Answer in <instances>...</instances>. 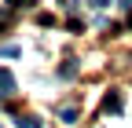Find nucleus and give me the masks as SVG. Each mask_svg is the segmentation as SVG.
I'll list each match as a JSON object with an SVG mask.
<instances>
[{"label": "nucleus", "instance_id": "nucleus-6", "mask_svg": "<svg viewBox=\"0 0 132 128\" xmlns=\"http://www.w3.org/2000/svg\"><path fill=\"white\" fill-rule=\"evenodd\" d=\"M62 11H77V0H62Z\"/></svg>", "mask_w": 132, "mask_h": 128}, {"label": "nucleus", "instance_id": "nucleus-2", "mask_svg": "<svg viewBox=\"0 0 132 128\" xmlns=\"http://www.w3.org/2000/svg\"><path fill=\"white\" fill-rule=\"evenodd\" d=\"M15 121H19V128H40V117H33V114H19Z\"/></svg>", "mask_w": 132, "mask_h": 128}, {"label": "nucleus", "instance_id": "nucleus-5", "mask_svg": "<svg viewBox=\"0 0 132 128\" xmlns=\"http://www.w3.org/2000/svg\"><path fill=\"white\" fill-rule=\"evenodd\" d=\"M59 117H62L66 124H70V121L77 117V106H59Z\"/></svg>", "mask_w": 132, "mask_h": 128}, {"label": "nucleus", "instance_id": "nucleus-8", "mask_svg": "<svg viewBox=\"0 0 132 128\" xmlns=\"http://www.w3.org/2000/svg\"><path fill=\"white\" fill-rule=\"evenodd\" d=\"M118 4H121V7H125V11H128V7H132V0H118Z\"/></svg>", "mask_w": 132, "mask_h": 128}, {"label": "nucleus", "instance_id": "nucleus-4", "mask_svg": "<svg viewBox=\"0 0 132 128\" xmlns=\"http://www.w3.org/2000/svg\"><path fill=\"white\" fill-rule=\"evenodd\" d=\"M59 77H62V81L77 77V62H73V59H70V62H62V66H59Z\"/></svg>", "mask_w": 132, "mask_h": 128}, {"label": "nucleus", "instance_id": "nucleus-3", "mask_svg": "<svg viewBox=\"0 0 132 128\" xmlns=\"http://www.w3.org/2000/svg\"><path fill=\"white\" fill-rule=\"evenodd\" d=\"M103 110L118 114V110H121V95H118V92H110V95H106V103H103Z\"/></svg>", "mask_w": 132, "mask_h": 128}, {"label": "nucleus", "instance_id": "nucleus-1", "mask_svg": "<svg viewBox=\"0 0 132 128\" xmlns=\"http://www.w3.org/2000/svg\"><path fill=\"white\" fill-rule=\"evenodd\" d=\"M11 92H15V77L7 70H0V95H11Z\"/></svg>", "mask_w": 132, "mask_h": 128}, {"label": "nucleus", "instance_id": "nucleus-7", "mask_svg": "<svg viewBox=\"0 0 132 128\" xmlns=\"http://www.w3.org/2000/svg\"><path fill=\"white\" fill-rule=\"evenodd\" d=\"M92 4H95V7H106V4H110V0H92Z\"/></svg>", "mask_w": 132, "mask_h": 128}]
</instances>
